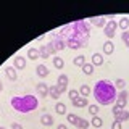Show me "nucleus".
<instances>
[{"mask_svg":"<svg viewBox=\"0 0 129 129\" xmlns=\"http://www.w3.org/2000/svg\"><path fill=\"white\" fill-rule=\"evenodd\" d=\"M53 66L56 70H63L64 68V60L61 56H53Z\"/></svg>","mask_w":129,"mask_h":129,"instance_id":"24","label":"nucleus"},{"mask_svg":"<svg viewBox=\"0 0 129 129\" xmlns=\"http://www.w3.org/2000/svg\"><path fill=\"white\" fill-rule=\"evenodd\" d=\"M92 24V26H97V27H105L107 26V18L105 16H94V18H90V21H89Z\"/></svg>","mask_w":129,"mask_h":129,"instance_id":"8","label":"nucleus"},{"mask_svg":"<svg viewBox=\"0 0 129 129\" xmlns=\"http://www.w3.org/2000/svg\"><path fill=\"white\" fill-rule=\"evenodd\" d=\"M68 97H70V100H71V102H74V100H78L79 99V90H78V89H73V90H70V92H68Z\"/></svg>","mask_w":129,"mask_h":129,"instance_id":"30","label":"nucleus"},{"mask_svg":"<svg viewBox=\"0 0 129 129\" xmlns=\"http://www.w3.org/2000/svg\"><path fill=\"white\" fill-rule=\"evenodd\" d=\"M48 68L45 66V64H37V66H36V74L39 76V78H47L48 76Z\"/></svg>","mask_w":129,"mask_h":129,"instance_id":"12","label":"nucleus"},{"mask_svg":"<svg viewBox=\"0 0 129 129\" xmlns=\"http://www.w3.org/2000/svg\"><path fill=\"white\" fill-rule=\"evenodd\" d=\"M66 47H68V48H71V50H78V48H82L84 45L79 42V40L70 39V40H66Z\"/></svg>","mask_w":129,"mask_h":129,"instance_id":"14","label":"nucleus"},{"mask_svg":"<svg viewBox=\"0 0 129 129\" xmlns=\"http://www.w3.org/2000/svg\"><path fill=\"white\" fill-rule=\"evenodd\" d=\"M87 99H84V97H79L78 100H74V102H73V105H74L76 108H86L87 107Z\"/></svg>","mask_w":129,"mask_h":129,"instance_id":"21","label":"nucleus"},{"mask_svg":"<svg viewBox=\"0 0 129 129\" xmlns=\"http://www.w3.org/2000/svg\"><path fill=\"white\" fill-rule=\"evenodd\" d=\"M118 107H121L124 110V107H126V103H127V90H119V94H118V97H116V102H115Z\"/></svg>","mask_w":129,"mask_h":129,"instance_id":"7","label":"nucleus"},{"mask_svg":"<svg viewBox=\"0 0 129 129\" xmlns=\"http://www.w3.org/2000/svg\"><path fill=\"white\" fill-rule=\"evenodd\" d=\"M116 27H118V23H116L115 19H108L107 26L103 27V34L107 36L108 39H113V37H115V34H116Z\"/></svg>","mask_w":129,"mask_h":129,"instance_id":"5","label":"nucleus"},{"mask_svg":"<svg viewBox=\"0 0 129 129\" xmlns=\"http://www.w3.org/2000/svg\"><path fill=\"white\" fill-rule=\"evenodd\" d=\"M50 44L53 45L55 52H61L64 47H66V42H64V39L61 36L58 34V32H52V39H50Z\"/></svg>","mask_w":129,"mask_h":129,"instance_id":"4","label":"nucleus"},{"mask_svg":"<svg viewBox=\"0 0 129 129\" xmlns=\"http://www.w3.org/2000/svg\"><path fill=\"white\" fill-rule=\"evenodd\" d=\"M118 27H119V29H123V32H124V31H127V27H129V18H126V16L119 18V21H118Z\"/></svg>","mask_w":129,"mask_h":129,"instance_id":"20","label":"nucleus"},{"mask_svg":"<svg viewBox=\"0 0 129 129\" xmlns=\"http://www.w3.org/2000/svg\"><path fill=\"white\" fill-rule=\"evenodd\" d=\"M89 21L86 19H78L74 23H70V24H64L61 29L58 31V34L64 39V42L70 39H74V40H79L84 47L87 45V40L90 39V26H89Z\"/></svg>","mask_w":129,"mask_h":129,"instance_id":"1","label":"nucleus"},{"mask_svg":"<svg viewBox=\"0 0 129 129\" xmlns=\"http://www.w3.org/2000/svg\"><path fill=\"white\" fill-rule=\"evenodd\" d=\"M47 48H48V52H50V55H53V53H56V52H55V48H53V45H52L50 42L47 44Z\"/></svg>","mask_w":129,"mask_h":129,"instance_id":"37","label":"nucleus"},{"mask_svg":"<svg viewBox=\"0 0 129 129\" xmlns=\"http://www.w3.org/2000/svg\"><path fill=\"white\" fill-rule=\"evenodd\" d=\"M89 124H90V123H89L87 119L79 118V119H78V123H76V127H78V129H87V127H89Z\"/></svg>","mask_w":129,"mask_h":129,"instance_id":"29","label":"nucleus"},{"mask_svg":"<svg viewBox=\"0 0 129 129\" xmlns=\"http://www.w3.org/2000/svg\"><path fill=\"white\" fill-rule=\"evenodd\" d=\"M56 129H68V126H66V124H58V127H56Z\"/></svg>","mask_w":129,"mask_h":129,"instance_id":"39","label":"nucleus"},{"mask_svg":"<svg viewBox=\"0 0 129 129\" xmlns=\"http://www.w3.org/2000/svg\"><path fill=\"white\" fill-rule=\"evenodd\" d=\"M2 90H3V82L0 81V92H2Z\"/></svg>","mask_w":129,"mask_h":129,"instance_id":"40","label":"nucleus"},{"mask_svg":"<svg viewBox=\"0 0 129 129\" xmlns=\"http://www.w3.org/2000/svg\"><path fill=\"white\" fill-rule=\"evenodd\" d=\"M10 103H11V107H13V110L18 111V113H31V111L37 110V107H39L37 97L32 95V94L15 95V97H11Z\"/></svg>","mask_w":129,"mask_h":129,"instance_id":"3","label":"nucleus"},{"mask_svg":"<svg viewBox=\"0 0 129 129\" xmlns=\"http://www.w3.org/2000/svg\"><path fill=\"white\" fill-rule=\"evenodd\" d=\"M11 129H23V126L19 123H11Z\"/></svg>","mask_w":129,"mask_h":129,"instance_id":"38","label":"nucleus"},{"mask_svg":"<svg viewBox=\"0 0 129 129\" xmlns=\"http://www.w3.org/2000/svg\"><path fill=\"white\" fill-rule=\"evenodd\" d=\"M111 129H121V123H119V121H113Z\"/></svg>","mask_w":129,"mask_h":129,"instance_id":"36","label":"nucleus"},{"mask_svg":"<svg viewBox=\"0 0 129 129\" xmlns=\"http://www.w3.org/2000/svg\"><path fill=\"white\" fill-rule=\"evenodd\" d=\"M73 63H74L76 66H81V68H82L84 64H86V56H84V55H78L74 60H73Z\"/></svg>","mask_w":129,"mask_h":129,"instance_id":"28","label":"nucleus"},{"mask_svg":"<svg viewBox=\"0 0 129 129\" xmlns=\"http://www.w3.org/2000/svg\"><path fill=\"white\" fill-rule=\"evenodd\" d=\"M79 95L84 97V99H87V97L90 95V87H89L87 84H82V86H81V89H79Z\"/></svg>","mask_w":129,"mask_h":129,"instance_id":"23","label":"nucleus"},{"mask_svg":"<svg viewBox=\"0 0 129 129\" xmlns=\"http://www.w3.org/2000/svg\"><path fill=\"white\" fill-rule=\"evenodd\" d=\"M115 87H116V89H119V90H123V89L126 87V81H124L123 78H118V79L115 81Z\"/></svg>","mask_w":129,"mask_h":129,"instance_id":"31","label":"nucleus"},{"mask_svg":"<svg viewBox=\"0 0 129 129\" xmlns=\"http://www.w3.org/2000/svg\"><path fill=\"white\" fill-rule=\"evenodd\" d=\"M113 52H115V45H113L111 40H107V42L103 44V53L105 55H111Z\"/></svg>","mask_w":129,"mask_h":129,"instance_id":"18","label":"nucleus"},{"mask_svg":"<svg viewBox=\"0 0 129 129\" xmlns=\"http://www.w3.org/2000/svg\"><path fill=\"white\" fill-rule=\"evenodd\" d=\"M92 64H94V66H100V64H103V55L100 53V52H95V53L92 55Z\"/></svg>","mask_w":129,"mask_h":129,"instance_id":"15","label":"nucleus"},{"mask_svg":"<svg viewBox=\"0 0 129 129\" xmlns=\"http://www.w3.org/2000/svg\"><path fill=\"white\" fill-rule=\"evenodd\" d=\"M39 55H40V58H42V60H47L48 56H50V52H48L47 45H42V47L39 48Z\"/></svg>","mask_w":129,"mask_h":129,"instance_id":"27","label":"nucleus"},{"mask_svg":"<svg viewBox=\"0 0 129 129\" xmlns=\"http://www.w3.org/2000/svg\"><path fill=\"white\" fill-rule=\"evenodd\" d=\"M55 113H56V115H66V105L61 103V102H58L55 105Z\"/></svg>","mask_w":129,"mask_h":129,"instance_id":"25","label":"nucleus"},{"mask_svg":"<svg viewBox=\"0 0 129 129\" xmlns=\"http://www.w3.org/2000/svg\"><path fill=\"white\" fill-rule=\"evenodd\" d=\"M121 39H123V44L129 48V31H124L123 34H121Z\"/></svg>","mask_w":129,"mask_h":129,"instance_id":"34","label":"nucleus"},{"mask_svg":"<svg viewBox=\"0 0 129 129\" xmlns=\"http://www.w3.org/2000/svg\"><path fill=\"white\" fill-rule=\"evenodd\" d=\"M115 121H119V123H123V121H129V111L121 110L118 115H115Z\"/></svg>","mask_w":129,"mask_h":129,"instance_id":"17","label":"nucleus"},{"mask_svg":"<svg viewBox=\"0 0 129 129\" xmlns=\"http://www.w3.org/2000/svg\"><path fill=\"white\" fill-rule=\"evenodd\" d=\"M0 129H5V127H2V126H0Z\"/></svg>","mask_w":129,"mask_h":129,"instance_id":"41","label":"nucleus"},{"mask_svg":"<svg viewBox=\"0 0 129 129\" xmlns=\"http://www.w3.org/2000/svg\"><path fill=\"white\" fill-rule=\"evenodd\" d=\"M68 84H70V79H68V76H66V74H60L58 79H56V86H58L60 90H61V94L68 89Z\"/></svg>","mask_w":129,"mask_h":129,"instance_id":"6","label":"nucleus"},{"mask_svg":"<svg viewBox=\"0 0 129 129\" xmlns=\"http://www.w3.org/2000/svg\"><path fill=\"white\" fill-rule=\"evenodd\" d=\"M48 95H50L53 100H58L60 95H61V90H60L58 86L55 84V86H50V89H48Z\"/></svg>","mask_w":129,"mask_h":129,"instance_id":"13","label":"nucleus"},{"mask_svg":"<svg viewBox=\"0 0 129 129\" xmlns=\"http://www.w3.org/2000/svg\"><path fill=\"white\" fill-rule=\"evenodd\" d=\"M87 110H89V113H90V116H97L99 115V105H89Z\"/></svg>","mask_w":129,"mask_h":129,"instance_id":"32","label":"nucleus"},{"mask_svg":"<svg viewBox=\"0 0 129 129\" xmlns=\"http://www.w3.org/2000/svg\"><path fill=\"white\" fill-rule=\"evenodd\" d=\"M5 76H7V78L11 81V82H15V81L18 79V74H16V70H15L13 66H7V68H5Z\"/></svg>","mask_w":129,"mask_h":129,"instance_id":"11","label":"nucleus"},{"mask_svg":"<svg viewBox=\"0 0 129 129\" xmlns=\"http://www.w3.org/2000/svg\"><path fill=\"white\" fill-rule=\"evenodd\" d=\"M90 124H92L94 127H102V126H103V119L100 118V116H92Z\"/></svg>","mask_w":129,"mask_h":129,"instance_id":"26","label":"nucleus"},{"mask_svg":"<svg viewBox=\"0 0 129 129\" xmlns=\"http://www.w3.org/2000/svg\"><path fill=\"white\" fill-rule=\"evenodd\" d=\"M39 50L37 48H34V47H31L29 50H27V60H31V61H34V60H37L39 58Z\"/></svg>","mask_w":129,"mask_h":129,"instance_id":"19","label":"nucleus"},{"mask_svg":"<svg viewBox=\"0 0 129 129\" xmlns=\"http://www.w3.org/2000/svg\"><path fill=\"white\" fill-rule=\"evenodd\" d=\"M94 70H95V66H94L92 63H86V64L82 66V73H84L86 76H90V74H94Z\"/></svg>","mask_w":129,"mask_h":129,"instance_id":"22","label":"nucleus"},{"mask_svg":"<svg viewBox=\"0 0 129 129\" xmlns=\"http://www.w3.org/2000/svg\"><path fill=\"white\" fill-rule=\"evenodd\" d=\"M36 89H37L39 97H42V99H44V97H47V95H48V89H50V86H47L45 82H39Z\"/></svg>","mask_w":129,"mask_h":129,"instance_id":"10","label":"nucleus"},{"mask_svg":"<svg viewBox=\"0 0 129 129\" xmlns=\"http://www.w3.org/2000/svg\"><path fill=\"white\" fill-rule=\"evenodd\" d=\"M121 110H123V108H121V107H118V105H113V108H111V111H113V115H118V113L121 111Z\"/></svg>","mask_w":129,"mask_h":129,"instance_id":"35","label":"nucleus"},{"mask_svg":"<svg viewBox=\"0 0 129 129\" xmlns=\"http://www.w3.org/2000/svg\"><path fill=\"white\" fill-rule=\"evenodd\" d=\"M94 99L97 103L100 105H111L116 102V97H118V92H116V87H115V82L108 79H100L95 82L94 86Z\"/></svg>","mask_w":129,"mask_h":129,"instance_id":"2","label":"nucleus"},{"mask_svg":"<svg viewBox=\"0 0 129 129\" xmlns=\"http://www.w3.org/2000/svg\"><path fill=\"white\" fill-rule=\"evenodd\" d=\"M40 124H42V126H52V124H53V116L52 115H42L40 116Z\"/></svg>","mask_w":129,"mask_h":129,"instance_id":"16","label":"nucleus"},{"mask_svg":"<svg viewBox=\"0 0 129 129\" xmlns=\"http://www.w3.org/2000/svg\"><path fill=\"white\" fill-rule=\"evenodd\" d=\"M66 119H68V123H71V124H74V126H76V123H78L79 118L74 115V113H68V115H66Z\"/></svg>","mask_w":129,"mask_h":129,"instance_id":"33","label":"nucleus"},{"mask_svg":"<svg viewBox=\"0 0 129 129\" xmlns=\"http://www.w3.org/2000/svg\"><path fill=\"white\" fill-rule=\"evenodd\" d=\"M13 68L15 70H24L26 68V58L21 55H16L13 60Z\"/></svg>","mask_w":129,"mask_h":129,"instance_id":"9","label":"nucleus"}]
</instances>
